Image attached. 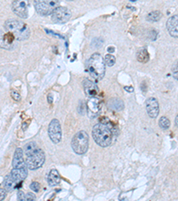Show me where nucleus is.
Here are the masks:
<instances>
[{
    "instance_id": "obj_1",
    "label": "nucleus",
    "mask_w": 178,
    "mask_h": 201,
    "mask_svg": "<svg viewBox=\"0 0 178 201\" xmlns=\"http://www.w3.org/2000/svg\"><path fill=\"white\" fill-rule=\"evenodd\" d=\"M23 154L25 155L26 165L30 170H37L42 167L46 161V155L44 151L39 148L34 141L29 142L24 146Z\"/></svg>"
},
{
    "instance_id": "obj_2",
    "label": "nucleus",
    "mask_w": 178,
    "mask_h": 201,
    "mask_svg": "<svg viewBox=\"0 0 178 201\" xmlns=\"http://www.w3.org/2000/svg\"><path fill=\"white\" fill-rule=\"evenodd\" d=\"M92 135L97 145L107 147L112 145L116 133L110 123H99L93 127Z\"/></svg>"
},
{
    "instance_id": "obj_3",
    "label": "nucleus",
    "mask_w": 178,
    "mask_h": 201,
    "mask_svg": "<svg viewBox=\"0 0 178 201\" xmlns=\"http://www.w3.org/2000/svg\"><path fill=\"white\" fill-rule=\"evenodd\" d=\"M5 31L13 35L17 40H26L30 36V31L27 24L16 19H9L4 22Z\"/></svg>"
},
{
    "instance_id": "obj_4",
    "label": "nucleus",
    "mask_w": 178,
    "mask_h": 201,
    "mask_svg": "<svg viewBox=\"0 0 178 201\" xmlns=\"http://www.w3.org/2000/svg\"><path fill=\"white\" fill-rule=\"evenodd\" d=\"M105 66L103 57L99 53H95L88 61L87 68L90 75L94 79L101 80L105 75Z\"/></svg>"
},
{
    "instance_id": "obj_5",
    "label": "nucleus",
    "mask_w": 178,
    "mask_h": 201,
    "mask_svg": "<svg viewBox=\"0 0 178 201\" xmlns=\"http://www.w3.org/2000/svg\"><path fill=\"white\" fill-rule=\"evenodd\" d=\"M89 147V136L85 131H80L75 134L71 140V147L78 155H84Z\"/></svg>"
},
{
    "instance_id": "obj_6",
    "label": "nucleus",
    "mask_w": 178,
    "mask_h": 201,
    "mask_svg": "<svg viewBox=\"0 0 178 201\" xmlns=\"http://www.w3.org/2000/svg\"><path fill=\"white\" fill-rule=\"evenodd\" d=\"M60 0H34L35 9L38 14L47 16L59 6Z\"/></svg>"
},
{
    "instance_id": "obj_7",
    "label": "nucleus",
    "mask_w": 178,
    "mask_h": 201,
    "mask_svg": "<svg viewBox=\"0 0 178 201\" xmlns=\"http://www.w3.org/2000/svg\"><path fill=\"white\" fill-rule=\"evenodd\" d=\"M29 7H30L29 0H13L12 3V9L13 13L22 19H26L28 17Z\"/></svg>"
},
{
    "instance_id": "obj_8",
    "label": "nucleus",
    "mask_w": 178,
    "mask_h": 201,
    "mask_svg": "<svg viewBox=\"0 0 178 201\" xmlns=\"http://www.w3.org/2000/svg\"><path fill=\"white\" fill-rule=\"evenodd\" d=\"M52 14V20L55 23H65L71 18L70 10L64 6H58Z\"/></svg>"
},
{
    "instance_id": "obj_9",
    "label": "nucleus",
    "mask_w": 178,
    "mask_h": 201,
    "mask_svg": "<svg viewBox=\"0 0 178 201\" xmlns=\"http://www.w3.org/2000/svg\"><path fill=\"white\" fill-rule=\"evenodd\" d=\"M48 135L50 139L55 143L58 144L61 140V126L57 119H53L48 126Z\"/></svg>"
},
{
    "instance_id": "obj_10",
    "label": "nucleus",
    "mask_w": 178,
    "mask_h": 201,
    "mask_svg": "<svg viewBox=\"0 0 178 201\" xmlns=\"http://www.w3.org/2000/svg\"><path fill=\"white\" fill-rule=\"evenodd\" d=\"M15 47V38L7 31L0 30V48L11 50Z\"/></svg>"
},
{
    "instance_id": "obj_11",
    "label": "nucleus",
    "mask_w": 178,
    "mask_h": 201,
    "mask_svg": "<svg viewBox=\"0 0 178 201\" xmlns=\"http://www.w3.org/2000/svg\"><path fill=\"white\" fill-rule=\"evenodd\" d=\"M101 108H102V102L96 97L90 98V99L87 101L86 109H87V114L89 117L91 118L96 117L99 115Z\"/></svg>"
},
{
    "instance_id": "obj_12",
    "label": "nucleus",
    "mask_w": 178,
    "mask_h": 201,
    "mask_svg": "<svg viewBox=\"0 0 178 201\" xmlns=\"http://www.w3.org/2000/svg\"><path fill=\"white\" fill-rule=\"evenodd\" d=\"M146 111L151 118H157L160 114V105L155 98H149L146 100Z\"/></svg>"
},
{
    "instance_id": "obj_13",
    "label": "nucleus",
    "mask_w": 178,
    "mask_h": 201,
    "mask_svg": "<svg viewBox=\"0 0 178 201\" xmlns=\"http://www.w3.org/2000/svg\"><path fill=\"white\" fill-rule=\"evenodd\" d=\"M83 87H84V90H85L86 95L89 98L96 97L99 93V89H98L97 85L88 79L84 80Z\"/></svg>"
},
{
    "instance_id": "obj_14",
    "label": "nucleus",
    "mask_w": 178,
    "mask_h": 201,
    "mask_svg": "<svg viewBox=\"0 0 178 201\" xmlns=\"http://www.w3.org/2000/svg\"><path fill=\"white\" fill-rule=\"evenodd\" d=\"M13 168H23V167H27L26 163H25V159H24V154H23V150L21 147L16 148L14 155H13Z\"/></svg>"
},
{
    "instance_id": "obj_15",
    "label": "nucleus",
    "mask_w": 178,
    "mask_h": 201,
    "mask_svg": "<svg viewBox=\"0 0 178 201\" xmlns=\"http://www.w3.org/2000/svg\"><path fill=\"white\" fill-rule=\"evenodd\" d=\"M167 29L173 38H177L178 37V16L174 15L170 17L168 22H167Z\"/></svg>"
},
{
    "instance_id": "obj_16",
    "label": "nucleus",
    "mask_w": 178,
    "mask_h": 201,
    "mask_svg": "<svg viewBox=\"0 0 178 201\" xmlns=\"http://www.w3.org/2000/svg\"><path fill=\"white\" fill-rule=\"evenodd\" d=\"M11 176L12 178L17 182H22L26 177L28 176V167H23V168H13L11 172Z\"/></svg>"
},
{
    "instance_id": "obj_17",
    "label": "nucleus",
    "mask_w": 178,
    "mask_h": 201,
    "mask_svg": "<svg viewBox=\"0 0 178 201\" xmlns=\"http://www.w3.org/2000/svg\"><path fill=\"white\" fill-rule=\"evenodd\" d=\"M61 182V176L59 172L56 169H52L47 176V182L51 187L57 186Z\"/></svg>"
},
{
    "instance_id": "obj_18",
    "label": "nucleus",
    "mask_w": 178,
    "mask_h": 201,
    "mask_svg": "<svg viewBox=\"0 0 178 201\" xmlns=\"http://www.w3.org/2000/svg\"><path fill=\"white\" fill-rule=\"evenodd\" d=\"M108 107L112 110H114V111H121V110L124 109L125 105H124V102L120 98H112V99L109 100Z\"/></svg>"
},
{
    "instance_id": "obj_19",
    "label": "nucleus",
    "mask_w": 178,
    "mask_h": 201,
    "mask_svg": "<svg viewBox=\"0 0 178 201\" xmlns=\"http://www.w3.org/2000/svg\"><path fill=\"white\" fill-rule=\"evenodd\" d=\"M137 61L142 64H146L150 60V55L146 48H141L136 54Z\"/></svg>"
},
{
    "instance_id": "obj_20",
    "label": "nucleus",
    "mask_w": 178,
    "mask_h": 201,
    "mask_svg": "<svg viewBox=\"0 0 178 201\" xmlns=\"http://www.w3.org/2000/svg\"><path fill=\"white\" fill-rule=\"evenodd\" d=\"M17 182L12 178L11 174H8L4 177V188L6 191H12L15 186H16Z\"/></svg>"
},
{
    "instance_id": "obj_21",
    "label": "nucleus",
    "mask_w": 178,
    "mask_h": 201,
    "mask_svg": "<svg viewBox=\"0 0 178 201\" xmlns=\"http://www.w3.org/2000/svg\"><path fill=\"white\" fill-rule=\"evenodd\" d=\"M161 17H162L161 12H160V11H153V12H151L147 15L146 20L148 22H156L160 21Z\"/></svg>"
},
{
    "instance_id": "obj_22",
    "label": "nucleus",
    "mask_w": 178,
    "mask_h": 201,
    "mask_svg": "<svg viewBox=\"0 0 178 201\" xmlns=\"http://www.w3.org/2000/svg\"><path fill=\"white\" fill-rule=\"evenodd\" d=\"M159 125L161 129L163 130H168L170 127V121L168 117L166 116H162L159 122Z\"/></svg>"
},
{
    "instance_id": "obj_23",
    "label": "nucleus",
    "mask_w": 178,
    "mask_h": 201,
    "mask_svg": "<svg viewBox=\"0 0 178 201\" xmlns=\"http://www.w3.org/2000/svg\"><path fill=\"white\" fill-rule=\"evenodd\" d=\"M115 62H116V58L114 56L111 55V54H108L105 56L104 57V63H105V66H113L115 65Z\"/></svg>"
},
{
    "instance_id": "obj_24",
    "label": "nucleus",
    "mask_w": 178,
    "mask_h": 201,
    "mask_svg": "<svg viewBox=\"0 0 178 201\" xmlns=\"http://www.w3.org/2000/svg\"><path fill=\"white\" fill-rule=\"evenodd\" d=\"M103 39H100V38H96V39H95L93 41H92V47L93 48H100L102 45H103Z\"/></svg>"
},
{
    "instance_id": "obj_25",
    "label": "nucleus",
    "mask_w": 178,
    "mask_h": 201,
    "mask_svg": "<svg viewBox=\"0 0 178 201\" xmlns=\"http://www.w3.org/2000/svg\"><path fill=\"white\" fill-rule=\"evenodd\" d=\"M30 188L33 191H35V192H38L39 190H40V184H39L38 182H33L30 183Z\"/></svg>"
},
{
    "instance_id": "obj_26",
    "label": "nucleus",
    "mask_w": 178,
    "mask_h": 201,
    "mask_svg": "<svg viewBox=\"0 0 178 201\" xmlns=\"http://www.w3.org/2000/svg\"><path fill=\"white\" fill-rule=\"evenodd\" d=\"M36 200V196L32 193H24L23 201H33Z\"/></svg>"
},
{
    "instance_id": "obj_27",
    "label": "nucleus",
    "mask_w": 178,
    "mask_h": 201,
    "mask_svg": "<svg viewBox=\"0 0 178 201\" xmlns=\"http://www.w3.org/2000/svg\"><path fill=\"white\" fill-rule=\"evenodd\" d=\"M11 97L13 98V100L15 101H20L21 100V95L18 91H15V90H12L11 91Z\"/></svg>"
},
{
    "instance_id": "obj_28",
    "label": "nucleus",
    "mask_w": 178,
    "mask_h": 201,
    "mask_svg": "<svg viewBox=\"0 0 178 201\" xmlns=\"http://www.w3.org/2000/svg\"><path fill=\"white\" fill-rule=\"evenodd\" d=\"M6 191L4 189H0V201L4 200L6 197Z\"/></svg>"
},
{
    "instance_id": "obj_29",
    "label": "nucleus",
    "mask_w": 178,
    "mask_h": 201,
    "mask_svg": "<svg viewBox=\"0 0 178 201\" xmlns=\"http://www.w3.org/2000/svg\"><path fill=\"white\" fill-rule=\"evenodd\" d=\"M173 74L176 78V80H177V61L176 62L175 66H174V69H173Z\"/></svg>"
},
{
    "instance_id": "obj_30",
    "label": "nucleus",
    "mask_w": 178,
    "mask_h": 201,
    "mask_svg": "<svg viewBox=\"0 0 178 201\" xmlns=\"http://www.w3.org/2000/svg\"><path fill=\"white\" fill-rule=\"evenodd\" d=\"M124 89L126 91H127L128 93H132L134 91V88L132 86H126V87H124Z\"/></svg>"
},
{
    "instance_id": "obj_31",
    "label": "nucleus",
    "mask_w": 178,
    "mask_h": 201,
    "mask_svg": "<svg viewBox=\"0 0 178 201\" xmlns=\"http://www.w3.org/2000/svg\"><path fill=\"white\" fill-rule=\"evenodd\" d=\"M23 197H24V193L22 191H19L18 192V200L20 201H23Z\"/></svg>"
},
{
    "instance_id": "obj_32",
    "label": "nucleus",
    "mask_w": 178,
    "mask_h": 201,
    "mask_svg": "<svg viewBox=\"0 0 178 201\" xmlns=\"http://www.w3.org/2000/svg\"><path fill=\"white\" fill-rule=\"evenodd\" d=\"M47 98H48V102H49L50 104H52V103H53V98H52V94H49Z\"/></svg>"
},
{
    "instance_id": "obj_33",
    "label": "nucleus",
    "mask_w": 178,
    "mask_h": 201,
    "mask_svg": "<svg viewBox=\"0 0 178 201\" xmlns=\"http://www.w3.org/2000/svg\"><path fill=\"white\" fill-rule=\"evenodd\" d=\"M108 51H109V52H112H112H114V51H115V48H114L113 47H112V48L110 47V48H108Z\"/></svg>"
},
{
    "instance_id": "obj_34",
    "label": "nucleus",
    "mask_w": 178,
    "mask_h": 201,
    "mask_svg": "<svg viewBox=\"0 0 178 201\" xmlns=\"http://www.w3.org/2000/svg\"><path fill=\"white\" fill-rule=\"evenodd\" d=\"M177 120H178V116L176 117V126H177Z\"/></svg>"
},
{
    "instance_id": "obj_35",
    "label": "nucleus",
    "mask_w": 178,
    "mask_h": 201,
    "mask_svg": "<svg viewBox=\"0 0 178 201\" xmlns=\"http://www.w3.org/2000/svg\"><path fill=\"white\" fill-rule=\"evenodd\" d=\"M130 1H136V0H130Z\"/></svg>"
},
{
    "instance_id": "obj_36",
    "label": "nucleus",
    "mask_w": 178,
    "mask_h": 201,
    "mask_svg": "<svg viewBox=\"0 0 178 201\" xmlns=\"http://www.w3.org/2000/svg\"><path fill=\"white\" fill-rule=\"evenodd\" d=\"M68 1H71V0H68Z\"/></svg>"
}]
</instances>
